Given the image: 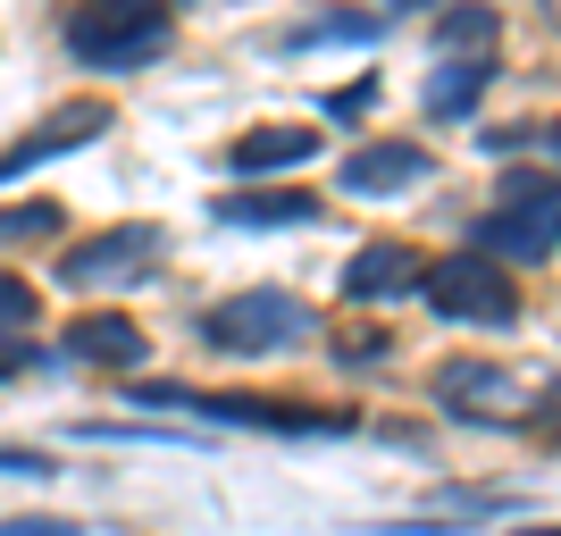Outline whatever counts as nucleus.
<instances>
[{
  "mask_svg": "<svg viewBox=\"0 0 561 536\" xmlns=\"http://www.w3.org/2000/svg\"><path fill=\"white\" fill-rule=\"evenodd\" d=\"M494 151V160H512V151H528V142H537V126H494V135H478Z\"/></svg>",
  "mask_w": 561,
  "mask_h": 536,
  "instance_id": "23",
  "label": "nucleus"
},
{
  "mask_svg": "<svg viewBox=\"0 0 561 536\" xmlns=\"http://www.w3.org/2000/svg\"><path fill=\"white\" fill-rule=\"evenodd\" d=\"M377 34H386V18H377V9H310L302 25H285L277 34V50H369Z\"/></svg>",
  "mask_w": 561,
  "mask_h": 536,
  "instance_id": "15",
  "label": "nucleus"
},
{
  "mask_svg": "<svg viewBox=\"0 0 561 536\" xmlns=\"http://www.w3.org/2000/svg\"><path fill=\"white\" fill-rule=\"evenodd\" d=\"M0 478H59V453H34V444H0Z\"/></svg>",
  "mask_w": 561,
  "mask_h": 536,
  "instance_id": "22",
  "label": "nucleus"
},
{
  "mask_svg": "<svg viewBox=\"0 0 561 536\" xmlns=\"http://www.w3.org/2000/svg\"><path fill=\"white\" fill-rule=\"evenodd\" d=\"M0 536H84L76 520H0Z\"/></svg>",
  "mask_w": 561,
  "mask_h": 536,
  "instance_id": "24",
  "label": "nucleus"
},
{
  "mask_svg": "<svg viewBox=\"0 0 561 536\" xmlns=\"http://www.w3.org/2000/svg\"><path fill=\"white\" fill-rule=\"evenodd\" d=\"M427 395L445 402L453 420H478V427H512L494 402H519V377L503 369V361H478V352H461V361H436V377H427Z\"/></svg>",
  "mask_w": 561,
  "mask_h": 536,
  "instance_id": "11",
  "label": "nucleus"
},
{
  "mask_svg": "<svg viewBox=\"0 0 561 536\" xmlns=\"http://www.w3.org/2000/svg\"><path fill=\"white\" fill-rule=\"evenodd\" d=\"M160 9H193V0H160Z\"/></svg>",
  "mask_w": 561,
  "mask_h": 536,
  "instance_id": "30",
  "label": "nucleus"
},
{
  "mask_svg": "<svg viewBox=\"0 0 561 536\" xmlns=\"http://www.w3.org/2000/svg\"><path fill=\"white\" fill-rule=\"evenodd\" d=\"M469 252L503 260V269H537L561 252V202H486L469 218Z\"/></svg>",
  "mask_w": 561,
  "mask_h": 536,
  "instance_id": "7",
  "label": "nucleus"
},
{
  "mask_svg": "<svg viewBox=\"0 0 561 536\" xmlns=\"http://www.w3.org/2000/svg\"><path fill=\"white\" fill-rule=\"evenodd\" d=\"M185 420L268 427V436H352V427H360V411H352V402H302V395H202V386H193Z\"/></svg>",
  "mask_w": 561,
  "mask_h": 536,
  "instance_id": "5",
  "label": "nucleus"
},
{
  "mask_svg": "<svg viewBox=\"0 0 561 536\" xmlns=\"http://www.w3.org/2000/svg\"><path fill=\"white\" fill-rule=\"evenodd\" d=\"M420 303L436 310L445 327H519V277L503 269V260L486 252H445V260H427V285H420Z\"/></svg>",
  "mask_w": 561,
  "mask_h": 536,
  "instance_id": "3",
  "label": "nucleus"
},
{
  "mask_svg": "<svg viewBox=\"0 0 561 536\" xmlns=\"http://www.w3.org/2000/svg\"><path fill=\"white\" fill-rule=\"evenodd\" d=\"M34 319H43V294H34L18 269H0V352H9L18 369H43V361H50V344H25Z\"/></svg>",
  "mask_w": 561,
  "mask_h": 536,
  "instance_id": "16",
  "label": "nucleus"
},
{
  "mask_svg": "<svg viewBox=\"0 0 561 536\" xmlns=\"http://www.w3.org/2000/svg\"><path fill=\"white\" fill-rule=\"evenodd\" d=\"M427 168H436V151L420 135H377V142H352L344 160H335V193H352V202L411 193V185H427Z\"/></svg>",
  "mask_w": 561,
  "mask_h": 536,
  "instance_id": "8",
  "label": "nucleus"
},
{
  "mask_svg": "<svg viewBox=\"0 0 561 536\" xmlns=\"http://www.w3.org/2000/svg\"><path fill=\"white\" fill-rule=\"evenodd\" d=\"M528 420H537V427H545V436H561V395H553V402H545V411H537V402H528Z\"/></svg>",
  "mask_w": 561,
  "mask_h": 536,
  "instance_id": "25",
  "label": "nucleus"
},
{
  "mask_svg": "<svg viewBox=\"0 0 561 536\" xmlns=\"http://www.w3.org/2000/svg\"><path fill=\"white\" fill-rule=\"evenodd\" d=\"M420 285H427V252H420V243H402V235H377V243L352 252V269L335 277V294L360 303V310H377V303H411Z\"/></svg>",
  "mask_w": 561,
  "mask_h": 536,
  "instance_id": "10",
  "label": "nucleus"
},
{
  "mask_svg": "<svg viewBox=\"0 0 561 536\" xmlns=\"http://www.w3.org/2000/svg\"><path fill=\"white\" fill-rule=\"evenodd\" d=\"M386 352H394L386 327H352V335H335V361H344V369H377Z\"/></svg>",
  "mask_w": 561,
  "mask_h": 536,
  "instance_id": "19",
  "label": "nucleus"
},
{
  "mask_svg": "<svg viewBox=\"0 0 561 536\" xmlns=\"http://www.w3.org/2000/svg\"><path fill=\"white\" fill-rule=\"evenodd\" d=\"M168 260V227L160 218H117L101 235L59 243V285L68 294H110V285H151Z\"/></svg>",
  "mask_w": 561,
  "mask_h": 536,
  "instance_id": "4",
  "label": "nucleus"
},
{
  "mask_svg": "<svg viewBox=\"0 0 561 536\" xmlns=\"http://www.w3.org/2000/svg\"><path fill=\"white\" fill-rule=\"evenodd\" d=\"M494 202H561V176L553 168H512V176L494 185Z\"/></svg>",
  "mask_w": 561,
  "mask_h": 536,
  "instance_id": "20",
  "label": "nucleus"
},
{
  "mask_svg": "<svg viewBox=\"0 0 561 536\" xmlns=\"http://www.w3.org/2000/svg\"><path fill=\"white\" fill-rule=\"evenodd\" d=\"M537 142H545V151H553V160H561V117H553V126H545V135H537Z\"/></svg>",
  "mask_w": 561,
  "mask_h": 536,
  "instance_id": "26",
  "label": "nucleus"
},
{
  "mask_svg": "<svg viewBox=\"0 0 561 536\" xmlns=\"http://www.w3.org/2000/svg\"><path fill=\"white\" fill-rule=\"evenodd\" d=\"M193 335L227 361H268V352H294L319 335V310L294 294V285H234L218 303L193 310Z\"/></svg>",
  "mask_w": 561,
  "mask_h": 536,
  "instance_id": "2",
  "label": "nucleus"
},
{
  "mask_svg": "<svg viewBox=\"0 0 561 536\" xmlns=\"http://www.w3.org/2000/svg\"><path fill=\"white\" fill-rule=\"evenodd\" d=\"M110 126H117V110L101 93H76V101H59V110H43L18 142H0V185H18V176H34L43 160H68L84 142H101Z\"/></svg>",
  "mask_w": 561,
  "mask_h": 536,
  "instance_id": "6",
  "label": "nucleus"
},
{
  "mask_svg": "<svg viewBox=\"0 0 561 536\" xmlns=\"http://www.w3.org/2000/svg\"><path fill=\"white\" fill-rule=\"evenodd\" d=\"M386 9H436V0H386Z\"/></svg>",
  "mask_w": 561,
  "mask_h": 536,
  "instance_id": "28",
  "label": "nucleus"
},
{
  "mask_svg": "<svg viewBox=\"0 0 561 536\" xmlns=\"http://www.w3.org/2000/svg\"><path fill=\"white\" fill-rule=\"evenodd\" d=\"M59 235H68V202H0V252L59 243Z\"/></svg>",
  "mask_w": 561,
  "mask_h": 536,
  "instance_id": "18",
  "label": "nucleus"
},
{
  "mask_svg": "<svg viewBox=\"0 0 561 536\" xmlns=\"http://www.w3.org/2000/svg\"><path fill=\"white\" fill-rule=\"evenodd\" d=\"M319 110H328V126H352V117H369V110H377V76H352L344 93H328Z\"/></svg>",
  "mask_w": 561,
  "mask_h": 536,
  "instance_id": "21",
  "label": "nucleus"
},
{
  "mask_svg": "<svg viewBox=\"0 0 561 536\" xmlns=\"http://www.w3.org/2000/svg\"><path fill=\"white\" fill-rule=\"evenodd\" d=\"M210 218L218 227H319V218H328V202H319V193H302V185H227L210 202Z\"/></svg>",
  "mask_w": 561,
  "mask_h": 536,
  "instance_id": "12",
  "label": "nucleus"
},
{
  "mask_svg": "<svg viewBox=\"0 0 561 536\" xmlns=\"http://www.w3.org/2000/svg\"><path fill=\"white\" fill-rule=\"evenodd\" d=\"M59 50L93 76H135L176 50V9L160 0H76L59 18Z\"/></svg>",
  "mask_w": 561,
  "mask_h": 536,
  "instance_id": "1",
  "label": "nucleus"
},
{
  "mask_svg": "<svg viewBox=\"0 0 561 536\" xmlns=\"http://www.w3.org/2000/svg\"><path fill=\"white\" fill-rule=\"evenodd\" d=\"M50 361H68V369H101V377H135L142 361H151V335H142L126 310H84V319L59 327Z\"/></svg>",
  "mask_w": 561,
  "mask_h": 536,
  "instance_id": "9",
  "label": "nucleus"
},
{
  "mask_svg": "<svg viewBox=\"0 0 561 536\" xmlns=\"http://www.w3.org/2000/svg\"><path fill=\"white\" fill-rule=\"evenodd\" d=\"M519 536H561V528H519Z\"/></svg>",
  "mask_w": 561,
  "mask_h": 536,
  "instance_id": "29",
  "label": "nucleus"
},
{
  "mask_svg": "<svg viewBox=\"0 0 561 536\" xmlns=\"http://www.w3.org/2000/svg\"><path fill=\"white\" fill-rule=\"evenodd\" d=\"M494 50H461V59H445V68L427 76V93H420V117L427 126H453V117H469L478 101H486V84H494Z\"/></svg>",
  "mask_w": 561,
  "mask_h": 536,
  "instance_id": "14",
  "label": "nucleus"
},
{
  "mask_svg": "<svg viewBox=\"0 0 561 536\" xmlns=\"http://www.w3.org/2000/svg\"><path fill=\"white\" fill-rule=\"evenodd\" d=\"M9 377H18V361H9V352H0V386H9Z\"/></svg>",
  "mask_w": 561,
  "mask_h": 536,
  "instance_id": "27",
  "label": "nucleus"
},
{
  "mask_svg": "<svg viewBox=\"0 0 561 536\" xmlns=\"http://www.w3.org/2000/svg\"><path fill=\"white\" fill-rule=\"evenodd\" d=\"M319 142H328V135H310V126H252V135L227 142V168L243 176V185H268L277 168H310V160H319Z\"/></svg>",
  "mask_w": 561,
  "mask_h": 536,
  "instance_id": "13",
  "label": "nucleus"
},
{
  "mask_svg": "<svg viewBox=\"0 0 561 536\" xmlns=\"http://www.w3.org/2000/svg\"><path fill=\"white\" fill-rule=\"evenodd\" d=\"M494 34H503V9H494V0L436 9V50H445V59H461V50H494Z\"/></svg>",
  "mask_w": 561,
  "mask_h": 536,
  "instance_id": "17",
  "label": "nucleus"
}]
</instances>
